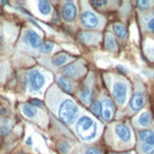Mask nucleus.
Wrapping results in <instances>:
<instances>
[{
    "instance_id": "obj_1",
    "label": "nucleus",
    "mask_w": 154,
    "mask_h": 154,
    "mask_svg": "<svg viewBox=\"0 0 154 154\" xmlns=\"http://www.w3.org/2000/svg\"><path fill=\"white\" fill-rule=\"evenodd\" d=\"M76 129H77V134L79 135V137L84 141L94 140L97 134L96 123L94 122V119H91L88 116L79 117V119L76 124Z\"/></svg>"
},
{
    "instance_id": "obj_2",
    "label": "nucleus",
    "mask_w": 154,
    "mask_h": 154,
    "mask_svg": "<svg viewBox=\"0 0 154 154\" xmlns=\"http://www.w3.org/2000/svg\"><path fill=\"white\" fill-rule=\"evenodd\" d=\"M58 113H59V117L66 124H72L78 116V107L72 100L65 99L60 102Z\"/></svg>"
},
{
    "instance_id": "obj_3",
    "label": "nucleus",
    "mask_w": 154,
    "mask_h": 154,
    "mask_svg": "<svg viewBox=\"0 0 154 154\" xmlns=\"http://www.w3.org/2000/svg\"><path fill=\"white\" fill-rule=\"evenodd\" d=\"M45 83H46V77L38 69H34L29 72V75H28V85H29V90L31 93L40 91L43 88Z\"/></svg>"
},
{
    "instance_id": "obj_4",
    "label": "nucleus",
    "mask_w": 154,
    "mask_h": 154,
    "mask_svg": "<svg viewBox=\"0 0 154 154\" xmlns=\"http://www.w3.org/2000/svg\"><path fill=\"white\" fill-rule=\"evenodd\" d=\"M112 94H113V97H114L116 102L119 106H124L126 100H128V95H129V85H128V83L124 82V81H117L113 84Z\"/></svg>"
},
{
    "instance_id": "obj_5",
    "label": "nucleus",
    "mask_w": 154,
    "mask_h": 154,
    "mask_svg": "<svg viewBox=\"0 0 154 154\" xmlns=\"http://www.w3.org/2000/svg\"><path fill=\"white\" fill-rule=\"evenodd\" d=\"M81 23L85 29H95L100 25V18L94 12L85 10L81 16Z\"/></svg>"
},
{
    "instance_id": "obj_6",
    "label": "nucleus",
    "mask_w": 154,
    "mask_h": 154,
    "mask_svg": "<svg viewBox=\"0 0 154 154\" xmlns=\"http://www.w3.org/2000/svg\"><path fill=\"white\" fill-rule=\"evenodd\" d=\"M23 40L31 47V48H40L42 46V37L38 32L32 29H26L24 31Z\"/></svg>"
},
{
    "instance_id": "obj_7",
    "label": "nucleus",
    "mask_w": 154,
    "mask_h": 154,
    "mask_svg": "<svg viewBox=\"0 0 154 154\" xmlns=\"http://www.w3.org/2000/svg\"><path fill=\"white\" fill-rule=\"evenodd\" d=\"M61 14H63V18L66 22L75 20V18L77 16V6H76V4L75 2H71V1H65L63 4Z\"/></svg>"
},
{
    "instance_id": "obj_8",
    "label": "nucleus",
    "mask_w": 154,
    "mask_h": 154,
    "mask_svg": "<svg viewBox=\"0 0 154 154\" xmlns=\"http://www.w3.org/2000/svg\"><path fill=\"white\" fill-rule=\"evenodd\" d=\"M114 132L117 135V137L123 142V143H129L131 142V130L124 125V124H116L114 125Z\"/></svg>"
},
{
    "instance_id": "obj_9",
    "label": "nucleus",
    "mask_w": 154,
    "mask_h": 154,
    "mask_svg": "<svg viewBox=\"0 0 154 154\" xmlns=\"http://www.w3.org/2000/svg\"><path fill=\"white\" fill-rule=\"evenodd\" d=\"M84 71V67L81 65V63H73V64H70L67 66H65L61 72L69 77H72V78H78Z\"/></svg>"
},
{
    "instance_id": "obj_10",
    "label": "nucleus",
    "mask_w": 154,
    "mask_h": 154,
    "mask_svg": "<svg viewBox=\"0 0 154 154\" xmlns=\"http://www.w3.org/2000/svg\"><path fill=\"white\" fill-rule=\"evenodd\" d=\"M114 114V105L109 99H105L102 101V112H101V117L105 122H109L113 118Z\"/></svg>"
},
{
    "instance_id": "obj_11",
    "label": "nucleus",
    "mask_w": 154,
    "mask_h": 154,
    "mask_svg": "<svg viewBox=\"0 0 154 154\" xmlns=\"http://www.w3.org/2000/svg\"><path fill=\"white\" fill-rule=\"evenodd\" d=\"M144 95L143 93H135V95L132 96L131 101H130V111L131 112H136V111H140V108H142L144 106Z\"/></svg>"
},
{
    "instance_id": "obj_12",
    "label": "nucleus",
    "mask_w": 154,
    "mask_h": 154,
    "mask_svg": "<svg viewBox=\"0 0 154 154\" xmlns=\"http://www.w3.org/2000/svg\"><path fill=\"white\" fill-rule=\"evenodd\" d=\"M136 123H137V125L143 126V128H147V126L152 125L153 119H152V114H150V112H148V111H143L142 113H140V116L136 118Z\"/></svg>"
},
{
    "instance_id": "obj_13",
    "label": "nucleus",
    "mask_w": 154,
    "mask_h": 154,
    "mask_svg": "<svg viewBox=\"0 0 154 154\" xmlns=\"http://www.w3.org/2000/svg\"><path fill=\"white\" fill-rule=\"evenodd\" d=\"M20 109H22V113H23L26 118H29V119H34V118H36V117L38 116V109H37L36 107L29 105V103L22 105V106H20Z\"/></svg>"
},
{
    "instance_id": "obj_14",
    "label": "nucleus",
    "mask_w": 154,
    "mask_h": 154,
    "mask_svg": "<svg viewBox=\"0 0 154 154\" xmlns=\"http://www.w3.org/2000/svg\"><path fill=\"white\" fill-rule=\"evenodd\" d=\"M72 58L66 53H59L55 57L52 58V64L54 66H64L67 61H70Z\"/></svg>"
},
{
    "instance_id": "obj_15",
    "label": "nucleus",
    "mask_w": 154,
    "mask_h": 154,
    "mask_svg": "<svg viewBox=\"0 0 154 154\" xmlns=\"http://www.w3.org/2000/svg\"><path fill=\"white\" fill-rule=\"evenodd\" d=\"M78 97L82 100V102L83 103H85V105H89L90 102H91V99H93V91H91V89L90 88H83L79 93H78Z\"/></svg>"
},
{
    "instance_id": "obj_16",
    "label": "nucleus",
    "mask_w": 154,
    "mask_h": 154,
    "mask_svg": "<svg viewBox=\"0 0 154 154\" xmlns=\"http://www.w3.org/2000/svg\"><path fill=\"white\" fill-rule=\"evenodd\" d=\"M100 36L94 32H81L79 34V40L87 43H96L99 41Z\"/></svg>"
},
{
    "instance_id": "obj_17",
    "label": "nucleus",
    "mask_w": 154,
    "mask_h": 154,
    "mask_svg": "<svg viewBox=\"0 0 154 154\" xmlns=\"http://www.w3.org/2000/svg\"><path fill=\"white\" fill-rule=\"evenodd\" d=\"M37 10H38V12H40L42 16H45V17L49 16L51 12H52L51 4H49L48 1H46V0H41V1L37 2Z\"/></svg>"
},
{
    "instance_id": "obj_18",
    "label": "nucleus",
    "mask_w": 154,
    "mask_h": 154,
    "mask_svg": "<svg viewBox=\"0 0 154 154\" xmlns=\"http://www.w3.org/2000/svg\"><path fill=\"white\" fill-rule=\"evenodd\" d=\"M57 83H58V85H59L64 91H66V93H71V91L73 90V84H72V82H70V81H69L67 78H65V77H58Z\"/></svg>"
},
{
    "instance_id": "obj_19",
    "label": "nucleus",
    "mask_w": 154,
    "mask_h": 154,
    "mask_svg": "<svg viewBox=\"0 0 154 154\" xmlns=\"http://www.w3.org/2000/svg\"><path fill=\"white\" fill-rule=\"evenodd\" d=\"M113 30H114L116 35H117L119 38L125 40V38L128 37V31H126V29H125L123 25H120V24H114V25H113Z\"/></svg>"
},
{
    "instance_id": "obj_20",
    "label": "nucleus",
    "mask_w": 154,
    "mask_h": 154,
    "mask_svg": "<svg viewBox=\"0 0 154 154\" xmlns=\"http://www.w3.org/2000/svg\"><path fill=\"white\" fill-rule=\"evenodd\" d=\"M90 109H91V112H93L95 116L101 117V112H102V101H101V100H95V101L91 103Z\"/></svg>"
},
{
    "instance_id": "obj_21",
    "label": "nucleus",
    "mask_w": 154,
    "mask_h": 154,
    "mask_svg": "<svg viewBox=\"0 0 154 154\" xmlns=\"http://www.w3.org/2000/svg\"><path fill=\"white\" fill-rule=\"evenodd\" d=\"M106 48H107L108 51H112V52L117 51L116 40H114V37H113L111 34H107V36H106Z\"/></svg>"
},
{
    "instance_id": "obj_22",
    "label": "nucleus",
    "mask_w": 154,
    "mask_h": 154,
    "mask_svg": "<svg viewBox=\"0 0 154 154\" xmlns=\"http://www.w3.org/2000/svg\"><path fill=\"white\" fill-rule=\"evenodd\" d=\"M138 150L142 154H154V146L153 144H147V143H142L138 147Z\"/></svg>"
},
{
    "instance_id": "obj_23",
    "label": "nucleus",
    "mask_w": 154,
    "mask_h": 154,
    "mask_svg": "<svg viewBox=\"0 0 154 154\" xmlns=\"http://www.w3.org/2000/svg\"><path fill=\"white\" fill-rule=\"evenodd\" d=\"M54 48V45L52 42H45L42 46H41V53L42 54H47V53H51Z\"/></svg>"
},
{
    "instance_id": "obj_24",
    "label": "nucleus",
    "mask_w": 154,
    "mask_h": 154,
    "mask_svg": "<svg viewBox=\"0 0 154 154\" xmlns=\"http://www.w3.org/2000/svg\"><path fill=\"white\" fill-rule=\"evenodd\" d=\"M10 130H11V123L8 120H5L4 124L0 125V134L1 135H7Z\"/></svg>"
},
{
    "instance_id": "obj_25",
    "label": "nucleus",
    "mask_w": 154,
    "mask_h": 154,
    "mask_svg": "<svg viewBox=\"0 0 154 154\" xmlns=\"http://www.w3.org/2000/svg\"><path fill=\"white\" fill-rule=\"evenodd\" d=\"M143 143H147V144H153L154 146V130H149L147 137L143 140Z\"/></svg>"
},
{
    "instance_id": "obj_26",
    "label": "nucleus",
    "mask_w": 154,
    "mask_h": 154,
    "mask_svg": "<svg viewBox=\"0 0 154 154\" xmlns=\"http://www.w3.org/2000/svg\"><path fill=\"white\" fill-rule=\"evenodd\" d=\"M70 148H71V144L69 142H63V143L59 144V152L63 153V154H66L70 150Z\"/></svg>"
},
{
    "instance_id": "obj_27",
    "label": "nucleus",
    "mask_w": 154,
    "mask_h": 154,
    "mask_svg": "<svg viewBox=\"0 0 154 154\" xmlns=\"http://www.w3.org/2000/svg\"><path fill=\"white\" fill-rule=\"evenodd\" d=\"M152 5H153L152 1H144V0H140V1H137V6H138L141 10H144V8H147V7H150Z\"/></svg>"
},
{
    "instance_id": "obj_28",
    "label": "nucleus",
    "mask_w": 154,
    "mask_h": 154,
    "mask_svg": "<svg viewBox=\"0 0 154 154\" xmlns=\"http://www.w3.org/2000/svg\"><path fill=\"white\" fill-rule=\"evenodd\" d=\"M90 5L91 6H94V7H102V6H106V5H108V1H106V0H102V1H90Z\"/></svg>"
},
{
    "instance_id": "obj_29",
    "label": "nucleus",
    "mask_w": 154,
    "mask_h": 154,
    "mask_svg": "<svg viewBox=\"0 0 154 154\" xmlns=\"http://www.w3.org/2000/svg\"><path fill=\"white\" fill-rule=\"evenodd\" d=\"M85 154H102V153L97 147H89V148H87Z\"/></svg>"
},
{
    "instance_id": "obj_30",
    "label": "nucleus",
    "mask_w": 154,
    "mask_h": 154,
    "mask_svg": "<svg viewBox=\"0 0 154 154\" xmlns=\"http://www.w3.org/2000/svg\"><path fill=\"white\" fill-rule=\"evenodd\" d=\"M147 28L154 34V16H152L147 19Z\"/></svg>"
},
{
    "instance_id": "obj_31",
    "label": "nucleus",
    "mask_w": 154,
    "mask_h": 154,
    "mask_svg": "<svg viewBox=\"0 0 154 154\" xmlns=\"http://www.w3.org/2000/svg\"><path fill=\"white\" fill-rule=\"evenodd\" d=\"M31 106H34V107H42L43 105H42V102L38 101V100H32V101H31Z\"/></svg>"
},
{
    "instance_id": "obj_32",
    "label": "nucleus",
    "mask_w": 154,
    "mask_h": 154,
    "mask_svg": "<svg viewBox=\"0 0 154 154\" xmlns=\"http://www.w3.org/2000/svg\"><path fill=\"white\" fill-rule=\"evenodd\" d=\"M4 41V36H2V32H1V30H0V43Z\"/></svg>"
},
{
    "instance_id": "obj_33",
    "label": "nucleus",
    "mask_w": 154,
    "mask_h": 154,
    "mask_svg": "<svg viewBox=\"0 0 154 154\" xmlns=\"http://www.w3.org/2000/svg\"><path fill=\"white\" fill-rule=\"evenodd\" d=\"M118 70H119V71H124V72H125V69H124V66H118Z\"/></svg>"
},
{
    "instance_id": "obj_34",
    "label": "nucleus",
    "mask_w": 154,
    "mask_h": 154,
    "mask_svg": "<svg viewBox=\"0 0 154 154\" xmlns=\"http://www.w3.org/2000/svg\"><path fill=\"white\" fill-rule=\"evenodd\" d=\"M26 143H28V144H31V138H28V140H26Z\"/></svg>"
},
{
    "instance_id": "obj_35",
    "label": "nucleus",
    "mask_w": 154,
    "mask_h": 154,
    "mask_svg": "<svg viewBox=\"0 0 154 154\" xmlns=\"http://www.w3.org/2000/svg\"><path fill=\"white\" fill-rule=\"evenodd\" d=\"M1 70H2V64L0 63V76H1Z\"/></svg>"
},
{
    "instance_id": "obj_36",
    "label": "nucleus",
    "mask_w": 154,
    "mask_h": 154,
    "mask_svg": "<svg viewBox=\"0 0 154 154\" xmlns=\"http://www.w3.org/2000/svg\"><path fill=\"white\" fill-rule=\"evenodd\" d=\"M0 113H1V108H0Z\"/></svg>"
}]
</instances>
